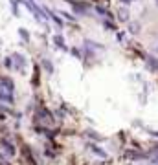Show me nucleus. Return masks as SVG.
<instances>
[{
	"label": "nucleus",
	"instance_id": "1",
	"mask_svg": "<svg viewBox=\"0 0 158 165\" xmlns=\"http://www.w3.org/2000/svg\"><path fill=\"white\" fill-rule=\"evenodd\" d=\"M120 17H121V20H127V11H120Z\"/></svg>",
	"mask_w": 158,
	"mask_h": 165
},
{
	"label": "nucleus",
	"instance_id": "2",
	"mask_svg": "<svg viewBox=\"0 0 158 165\" xmlns=\"http://www.w3.org/2000/svg\"><path fill=\"white\" fill-rule=\"evenodd\" d=\"M44 66H46V70H48V72H52V64L48 62V61H44Z\"/></svg>",
	"mask_w": 158,
	"mask_h": 165
},
{
	"label": "nucleus",
	"instance_id": "3",
	"mask_svg": "<svg viewBox=\"0 0 158 165\" xmlns=\"http://www.w3.org/2000/svg\"><path fill=\"white\" fill-rule=\"evenodd\" d=\"M138 28H140L138 24H132V26H131V29H132V31H138Z\"/></svg>",
	"mask_w": 158,
	"mask_h": 165
}]
</instances>
